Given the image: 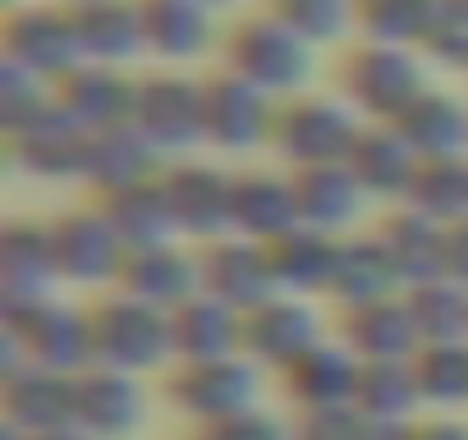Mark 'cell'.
Segmentation results:
<instances>
[{
  "instance_id": "1",
  "label": "cell",
  "mask_w": 468,
  "mask_h": 440,
  "mask_svg": "<svg viewBox=\"0 0 468 440\" xmlns=\"http://www.w3.org/2000/svg\"><path fill=\"white\" fill-rule=\"evenodd\" d=\"M19 367H47L79 376L92 367V312L60 294L0 312V376Z\"/></svg>"
},
{
  "instance_id": "2",
  "label": "cell",
  "mask_w": 468,
  "mask_h": 440,
  "mask_svg": "<svg viewBox=\"0 0 468 440\" xmlns=\"http://www.w3.org/2000/svg\"><path fill=\"white\" fill-rule=\"evenodd\" d=\"M88 312H92V367H115L129 376H152L175 367L170 312L124 289L101 294L97 303H88Z\"/></svg>"
},
{
  "instance_id": "3",
  "label": "cell",
  "mask_w": 468,
  "mask_h": 440,
  "mask_svg": "<svg viewBox=\"0 0 468 440\" xmlns=\"http://www.w3.org/2000/svg\"><path fill=\"white\" fill-rule=\"evenodd\" d=\"M225 69L249 79L276 101L303 97L317 74V47H308L294 28H285L271 10L239 19L225 33Z\"/></svg>"
},
{
  "instance_id": "4",
  "label": "cell",
  "mask_w": 468,
  "mask_h": 440,
  "mask_svg": "<svg viewBox=\"0 0 468 440\" xmlns=\"http://www.w3.org/2000/svg\"><path fill=\"white\" fill-rule=\"evenodd\" d=\"M427 88V56L413 47L358 42L340 60V97L367 124H395Z\"/></svg>"
},
{
  "instance_id": "5",
  "label": "cell",
  "mask_w": 468,
  "mask_h": 440,
  "mask_svg": "<svg viewBox=\"0 0 468 440\" xmlns=\"http://www.w3.org/2000/svg\"><path fill=\"white\" fill-rule=\"evenodd\" d=\"M363 129H367V120L345 97L303 92V97L281 101L271 147L290 165V174L294 170H317V165H345L349 152L358 147Z\"/></svg>"
},
{
  "instance_id": "6",
  "label": "cell",
  "mask_w": 468,
  "mask_h": 440,
  "mask_svg": "<svg viewBox=\"0 0 468 440\" xmlns=\"http://www.w3.org/2000/svg\"><path fill=\"white\" fill-rule=\"evenodd\" d=\"M262 390H267V372L244 353L211 358V362H175L161 381L165 403L193 426H211L249 408H262Z\"/></svg>"
},
{
  "instance_id": "7",
  "label": "cell",
  "mask_w": 468,
  "mask_h": 440,
  "mask_svg": "<svg viewBox=\"0 0 468 440\" xmlns=\"http://www.w3.org/2000/svg\"><path fill=\"white\" fill-rule=\"evenodd\" d=\"M129 124L165 161H188L197 147H207V79H193L184 69L143 74Z\"/></svg>"
},
{
  "instance_id": "8",
  "label": "cell",
  "mask_w": 468,
  "mask_h": 440,
  "mask_svg": "<svg viewBox=\"0 0 468 440\" xmlns=\"http://www.w3.org/2000/svg\"><path fill=\"white\" fill-rule=\"evenodd\" d=\"M51 248H56V267H60V285L65 289H88V294L120 289V276H124V262H129V244L111 225V215H106L101 202L60 211L51 220Z\"/></svg>"
},
{
  "instance_id": "9",
  "label": "cell",
  "mask_w": 468,
  "mask_h": 440,
  "mask_svg": "<svg viewBox=\"0 0 468 440\" xmlns=\"http://www.w3.org/2000/svg\"><path fill=\"white\" fill-rule=\"evenodd\" d=\"M10 65H24L51 83H60L65 74H74L83 65V47H79V28H74V10L65 0H28V5H10L5 28H0Z\"/></svg>"
},
{
  "instance_id": "10",
  "label": "cell",
  "mask_w": 468,
  "mask_h": 440,
  "mask_svg": "<svg viewBox=\"0 0 468 440\" xmlns=\"http://www.w3.org/2000/svg\"><path fill=\"white\" fill-rule=\"evenodd\" d=\"M161 179H165L184 244L207 248L234 235V174L229 170H220L216 161L188 156V161H170Z\"/></svg>"
},
{
  "instance_id": "11",
  "label": "cell",
  "mask_w": 468,
  "mask_h": 440,
  "mask_svg": "<svg viewBox=\"0 0 468 440\" xmlns=\"http://www.w3.org/2000/svg\"><path fill=\"white\" fill-rule=\"evenodd\" d=\"M322 340H331L326 317H322V299L271 294L267 303L244 312V358H253L262 372L281 376Z\"/></svg>"
},
{
  "instance_id": "12",
  "label": "cell",
  "mask_w": 468,
  "mask_h": 440,
  "mask_svg": "<svg viewBox=\"0 0 468 440\" xmlns=\"http://www.w3.org/2000/svg\"><path fill=\"white\" fill-rule=\"evenodd\" d=\"M281 101L253 88L239 74H211L207 79V147L225 156H244L258 147H271Z\"/></svg>"
},
{
  "instance_id": "13",
  "label": "cell",
  "mask_w": 468,
  "mask_h": 440,
  "mask_svg": "<svg viewBox=\"0 0 468 440\" xmlns=\"http://www.w3.org/2000/svg\"><path fill=\"white\" fill-rule=\"evenodd\" d=\"M152 417L147 376L88 367L74 376V422L97 440H133Z\"/></svg>"
},
{
  "instance_id": "14",
  "label": "cell",
  "mask_w": 468,
  "mask_h": 440,
  "mask_svg": "<svg viewBox=\"0 0 468 440\" xmlns=\"http://www.w3.org/2000/svg\"><path fill=\"white\" fill-rule=\"evenodd\" d=\"M60 267L51 248V220L15 215L0 230V312L28 308L51 294H60Z\"/></svg>"
},
{
  "instance_id": "15",
  "label": "cell",
  "mask_w": 468,
  "mask_h": 440,
  "mask_svg": "<svg viewBox=\"0 0 468 440\" xmlns=\"http://www.w3.org/2000/svg\"><path fill=\"white\" fill-rule=\"evenodd\" d=\"M5 142H10V165L24 170L28 179H42V183H83V174H88L92 133L83 124H74L60 106H51L33 124L5 133Z\"/></svg>"
},
{
  "instance_id": "16",
  "label": "cell",
  "mask_w": 468,
  "mask_h": 440,
  "mask_svg": "<svg viewBox=\"0 0 468 440\" xmlns=\"http://www.w3.org/2000/svg\"><path fill=\"white\" fill-rule=\"evenodd\" d=\"M358 381H363V358L340 340H322L317 349H308L294 367L281 372V390L294 403V413H326V408H349L358 399Z\"/></svg>"
},
{
  "instance_id": "17",
  "label": "cell",
  "mask_w": 468,
  "mask_h": 440,
  "mask_svg": "<svg viewBox=\"0 0 468 440\" xmlns=\"http://www.w3.org/2000/svg\"><path fill=\"white\" fill-rule=\"evenodd\" d=\"M202 253V294L229 303L234 312H253L258 303H267L276 289V276H271V253L267 244H253L244 235H229V239H216Z\"/></svg>"
},
{
  "instance_id": "18",
  "label": "cell",
  "mask_w": 468,
  "mask_h": 440,
  "mask_svg": "<svg viewBox=\"0 0 468 440\" xmlns=\"http://www.w3.org/2000/svg\"><path fill=\"white\" fill-rule=\"evenodd\" d=\"M120 289L161 308V312H175V308H184L188 299L202 294V253L184 239L133 248L129 262H124Z\"/></svg>"
},
{
  "instance_id": "19",
  "label": "cell",
  "mask_w": 468,
  "mask_h": 440,
  "mask_svg": "<svg viewBox=\"0 0 468 440\" xmlns=\"http://www.w3.org/2000/svg\"><path fill=\"white\" fill-rule=\"evenodd\" d=\"M294 193H299V215L303 225L331 239L363 235L372 197L354 179L349 165H317V170H294Z\"/></svg>"
},
{
  "instance_id": "20",
  "label": "cell",
  "mask_w": 468,
  "mask_h": 440,
  "mask_svg": "<svg viewBox=\"0 0 468 440\" xmlns=\"http://www.w3.org/2000/svg\"><path fill=\"white\" fill-rule=\"evenodd\" d=\"M133 97H138V79L129 69L115 65H92L83 60L74 74H65L56 83V106L83 124L88 133H106L133 120Z\"/></svg>"
},
{
  "instance_id": "21",
  "label": "cell",
  "mask_w": 468,
  "mask_h": 440,
  "mask_svg": "<svg viewBox=\"0 0 468 440\" xmlns=\"http://www.w3.org/2000/svg\"><path fill=\"white\" fill-rule=\"evenodd\" d=\"M138 10H143L147 56L165 69H188L216 42H225L216 33V15L197 0H138Z\"/></svg>"
},
{
  "instance_id": "22",
  "label": "cell",
  "mask_w": 468,
  "mask_h": 440,
  "mask_svg": "<svg viewBox=\"0 0 468 440\" xmlns=\"http://www.w3.org/2000/svg\"><path fill=\"white\" fill-rule=\"evenodd\" d=\"M303 225L294 174L281 170H239L234 174V235L253 244H276Z\"/></svg>"
},
{
  "instance_id": "23",
  "label": "cell",
  "mask_w": 468,
  "mask_h": 440,
  "mask_svg": "<svg viewBox=\"0 0 468 440\" xmlns=\"http://www.w3.org/2000/svg\"><path fill=\"white\" fill-rule=\"evenodd\" d=\"M0 413L19 435H42L56 426L74 422V376L47 372V367H19L10 376H0Z\"/></svg>"
},
{
  "instance_id": "24",
  "label": "cell",
  "mask_w": 468,
  "mask_h": 440,
  "mask_svg": "<svg viewBox=\"0 0 468 440\" xmlns=\"http://www.w3.org/2000/svg\"><path fill=\"white\" fill-rule=\"evenodd\" d=\"M345 165L367 188V197L372 202H386V206H404L409 193H413V179L422 170L418 152L409 147V138L395 124H367Z\"/></svg>"
},
{
  "instance_id": "25",
  "label": "cell",
  "mask_w": 468,
  "mask_h": 440,
  "mask_svg": "<svg viewBox=\"0 0 468 440\" xmlns=\"http://www.w3.org/2000/svg\"><path fill=\"white\" fill-rule=\"evenodd\" d=\"M395 294H404V280H399L386 244L377 239V230L340 239L335 276H331V294L326 299L340 312H354V308H367V303H381V299H395Z\"/></svg>"
},
{
  "instance_id": "26",
  "label": "cell",
  "mask_w": 468,
  "mask_h": 440,
  "mask_svg": "<svg viewBox=\"0 0 468 440\" xmlns=\"http://www.w3.org/2000/svg\"><path fill=\"white\" fill-rule=\"evenodd\" d=\"M340 340L363 358V362H413L422 349V335L413 326V312L404 294L340 312Z\"/></svg>"
},
{
  "instance_id": "27",
  "label": "cell",
  "mask_w": 468,
  "mask_h": 440,
  "mask_svg": "<svg viewBox=\"0 0 468 440\" xmlns=\"http://www.w3.org/2000/svg\"><path fill=\"white\" fill-rule=\"evenodd\" d=\"M377 239L386 244L404 289L413 285H427V280H441L445 276V239H450V225L441 220L413 211V206H390L386 220L377 225Z\"/></svg>"
},
{
  "instance_id": "28",
  "label": "cell",
  "mask_w": 468,
  "mask_h": 440,
  "mask_svg": "<svg viewBox=\"0 0 468 440\" xmlns=\"http://www.w3.org/2000/svg\"><path fill=\"white\" fill-rule=\"evenodd\" d=\"M395 129L409 138L418 161H468V101L445 88H427Z\"/></svg>"
},
{
  "instance_id": "29",
  "label": "cell",
  "mask_w": 468,
  "mask_h": 440,
  "mask_svg": "<svg viewBox=\"0 0 468 440\" xmlns=\"http://www.w3.org/2000/svg\"><path fill=\"white\" fill-rule=\"evenodd\" d=\"M170 330H175V362H211L244 353V312H234L211 294H197L184 308H175Z\"/></svg>"
},
{
  "instance_id": "30",
  "label": "cell",
  "mask_w": 468,
  "mask_h": 440,
  "mask_svg": "<svg viewBox=\"0 0 468 440\" xmlns=\"http://www.w3.org/2000/svg\"><path fill=\"white\" fill-rule=\"evenodd\" d=\"M69 10H74V5H69ZM74 28H79L83 60H92V65L129 69L133 60L147 56L138 0H101V5H79V10H74Z\"/></svg>"
},
{
  "instance_id": "31",
  "label": "cell",
  "mask_w": 468,
  "mask_h": 440,
  "mask_svg": "<svg viewBox=\"0 0 468 440\" xmlns=\"http://www.w3.org/2000/svg\"><path fill=\"white\" fill-rule=\"evenodd\" d=\"M165 156L133 129V124H120V129H106V133H92V147H88V174L83 183H92L101 197L111 193H124L133 183H147V179H161L165 174Z\"/></svg>"
},
{
  "instance_id": "32",
  "label": "cell",
  "mask_w": 468,
  "mask_h": 440,
  "mask_svg": "<svg viewBox=\"0 0 468 440\" xmlns=\"http://www.w3.org/2000/svg\"><path fill=\"white\" fill-rule=\"evenodd\" d=\"M267 253H271V276H276L281 294H299V299H326L331 294L340 239L299 225L294 235L276 239Z\"/></svg>"
},
{
  "instance_id": "33",
  "label": "cell",
  "mask_w": 468,
  "mask_h": 440,
  "mask_svg": "<svg viewBox=\"0 0 468 440\" xmlns=\"http://www.w3.org/2000/svg\"><path fill=\"white\" fill-rule=\"evenodd\" d=\"M111 225L120 230V239L133 248H152V244H170L179 239V225H175V206H170V193H165V179H147V183H133L124 193H111L101 197Z\"/></svg>"
},
{
  "instance_id": "34",
  "label": "cell",
  "mask_w": 468,
  "mask_h": 440,
  "mask_svg": "<svg viewBox=\"0 0 468 440\" xmlns=\"http://www.w3.org/2000/svg\"><path fill=\"white\" fill-rule=\"evenodd\" d=\"M358 413H367L377 426L386 431H404L413 426L427 408L418 394V376L413 362H363V381H358Z\"/></svg>"
},
{
  "instance_id": "35",
  "label": "cell",
  "mask_w": 468,
  "mask_h": 440,
  "mask_svg": "<svg viewBox=\"0 0 468 440\" xmlns=\"http://www.w3.org/2000/svg\"><path fill=\"white\" fill-rule=\"evenodd\" d=\"M404 303L413 312V326L422 344H463L468 340V289L450 276L404 289Z\"/></svg>"
},
{
  "instance_id": "36",
  "label": "cell",
  "mask_w": 468,
  "mask_h": 440,
  "mask_svg": "<svg viewBox=\"0 0 468 440\" xmlns=\"http://www.w3.org/2000/svg\"><path fill=\"white\" fill-rule=\"evenodd\" d=\"M413 376L427 413H468V340L422 344L413 358Z\"/></svg>"
},
{
  "instance_id": "37",
  "label": "cell",
  "mask_w": 468,
  "mask_h": 440,
  "mask_svg": "<svg viewBox=\"0 0 468 440\" xmlns=\"http://www.w3.org/2000/svg\"><path fill=\"white\" fill-rule=\"evenodd\" d=\"M267 10L317 51L358 33V0H271Z\"/></svg>"
},
{
  "instance_id": "38",
  "label": "cell",
  "mask_w": 468,
  "mask_h": 440,
  "mask_svg": "<svg viewBox=\"0 0 468 440\" xmlns=\"http://www.w3.org/2000/svg\"><path fill=\"white\" fill-rule=\"evenodd\" d=\"M436 0H363L358 5V42L381 47H413L422 51Z\"/></svg>"
},
{
  "instance_id": "39",
  "label": "cell",
  "mask_w": 468,
  "mask_h": 440,
  "mask_svg": "<svg viewBox=\"0 0 468 440\" xmlns=\"http://www.w3.org/2000/svg\"><path fill=\"white\" fill-rule=\"evenodd\" d=\"M404 206L441 220V225L468 220V161H422Z\"/></svg>"
},
{
  "instance_id": "40",
  "label": "cell",
  "mask_w": 468,
  "mask_h": 440,
  "mask_svg": "<svg viewBox=\"0 0 468 440\" xmlns=\"http://www.w3.org/2000/svg\"><path fill=\"white\" fill-rule=\"evenodd\" d=\"M56 106V83L24 69V65H10L0 60V124H5V133L33 124L37 115H47Z\"/></svg>"
},
{
  "instance_id": "41",
  "label": "cell",
  "mask_w": 468,
  "mask_h": 440,
  "mask_svg": "<svg viewBox=\"0 0 468 440\" xmlns=\"http://www.w3.org/2000/svg\"><path fill=\"white\" fill-rule=\"evenodd\" d=\"M422 56L445 69H468V0H436Z\"/></svg>"
},
{
  "instance_id": "42",
  "label": "cell",
  "mask_w": 468,
  "mask_h": 440,
  "mask_svg": "<svg viewBox=\"0 0 468 440\" xmlns=\"http://www.w3.org/2000/svg\"><path fill=\"white\" fill-rule=\"evenodd\" d=\"M390 431L377 426L367 413L349 408H326V413H294V440H386Z\"/></svg>"
},
{
  "instance_id": "43",
  "label": "cell",
  "mask_w": 468,
  "mask_h": 440,
  "mask_svg": "<svg viewBox=\"0 0 468 440\" xmlns=\"http://www.w3.org/2000/svg\"><path fill=\"white\" fill-rule=\"evenodd\" d=\"M188 440H294V417L276 413V408H249L239 417H225L211 426H193Z\"/></svg>"
},
{
  "instance_id": "44",
  "label": "cell",
  "mask_w": 468,
  "mask_h": 440,
  "mask_svg": "<svg viewBox=\"0 0 468 440\" xmlns=\"http://www.w3.org/2000/svg\"><path fill=\"white\" fill-rule=\"evenodd\" d=\"M404 440H468L463 413H422L413 426H404Z\"/></svg>"
},
{
  "instance_id": "45",
  "label": "cell",
  "mask_w": 468,
  "mask_h": 440,
  "mask_svg": "<svg viewBox=\"0 0 468 440\" xmlns=\"http://www.w3.org/2000/svg\"><path fill=\"white\" fill-rule=\"evenodd\" d=\"M445 276L468 289V220L450 225V239H445Z\"/></svg>"
},
{
  "instance_id": "46",
  "label": "cell",
  "mask_w": 468,
  "mask_h": 440,
  "mask_svg": "<svg viewBox=\"0 0 468 440\" xmlns=\"http://www.w3.org/2000/svg\"><path fill=\"white\" fill-rule=\"evenodd\" d=\"M0 435H5V440H97V435H88L79 422L56 426V431H42V435H19V431H10V426H0Z\"/></svg>"
},
{
  "instance_id": "47",
  "label": "cell",
  "mask_w": 468,
  "mask_h": 440,
  "mask_svg": "<svg viewBox=\"0 0 468 440\" xmlns=\"http://www.w3.org/2000/svg\"><path fill=\"white\" fill-rule=\"evenodd\" d=\"M197 5H207L211 15H220V10H229V5H234V0H197Z\"/></svg>"
},
{
  "instance_id": "48",
  "label": "cell",
  "mask_w": 468,
  "mask_h": 440,
  "mask_svg": "<svg viewBox=\"0 0 468 440\" xmlns=\"http://www.w3.org/2000/svg\"><path fill=\"white\" fill-rule=\"evenodd\" d=\"M65 5H74V10H79V5H101V0H65Z\"/></svg>"
},
{
  "instance_id": "49",
  "label": "cell",
  "mask_w": 468,
  "mask_h": 440,
  "mask_svg": "<svg viewBox=\"0 0 468 440\" xmlns=\"http://www.w3.org/2000/svg\"><path fill=\"white\" fill-rule=\"evenodd\" d=\"M10 5H28V0H10Z\"/></svg>"
},
{
  "instance_id": "50",
  "label": "cell",
  "mask_w": 468,
  "mask_h": 440,
  "mask_svg": "<svg viewBox=\"0 0 468 440\" xmlns=\"http://www.w3.org/2000/svg\"><path fill=\"white\" fill-rule=\"evenodd\" d=\"M358 5H363V0H358Z\"/></svg>"
}]
</instances>
